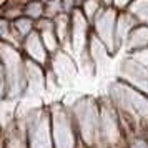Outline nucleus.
<instances>
[{
  "label": "nucleus",
  "mask_w": 148,
  "mask_h": 148,
  "mask_svg": "<svg viewBox=\"0 0 148 148\" xmlns=\"http://www.w3.org/2000/svg\"><path fill=\"white\" fill-rule=\"evenodd\" d=\"M53 143L57 148H75V133L67 115L53 116Z\"/></svg>",
  "instance_id": "nucleus-1"
},
{
  "label": "nucleus",
  "mask_w": 148,
  "mask_h": 148,
  "mask_svg": "<svg viewBox=\"0 0 148 148\" xmlns=\"http://www.w3.org/2000/svg\"><path fill=\"white\" fill-rule=\"evenodd\" d=\"M127 148H148V136L145 133H133Z\"/></svg>",
  "instance_id": "nucleus-2"
}]
</instances>
